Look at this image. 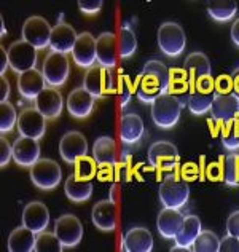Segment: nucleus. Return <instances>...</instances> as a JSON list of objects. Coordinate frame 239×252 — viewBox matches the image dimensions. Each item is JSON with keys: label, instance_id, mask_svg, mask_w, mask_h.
<instances>
[{"label": "nucleus", "instance_id": "2", "mask_svg": "<svg viewBox=\"0 0 239 252\" xmlns=\"http://www.w3.org/2000/svg\"><path fill=\"white\" fill-rule=\"evenodd\" d=\"M159 201L164 208L180 209L188 203L190 198V187L188 182H185L182 177H177V171L169 172L164 177V181L159 184L158 189Z\"/></svg>", "mask_w": 239, "mask_h": 252}, {"label": "nucleus", "instance_id": "4", "mask_svg": "<svg viewBox=\"0 0 239 252\" xmlns=\"http://www.w3.org/2000/svg\"><path fill=\"white\" fill-rule=\"evenodd\" d=\"M156 38H158L159 50H161L163 55L169 58L180 56L185 50V45H187L185 31L182 29L180 24H177L174 21H168L159 26Z\"/></svg>", "mask_w": 239, "mask_h": 252}, {"label": "nucleus", "instance_id": "34", "mask_svg": "<svg viewBox=\"0 0 239 252\" xmlns=\"http://www.w3.org/2000/svg\"><path fill=\"white\" fill-rule=\"evenodd\" d=\"M137 51V37L134 29L131 28L129 23H123L120 28V35H118V55L120 58H131Z\"/></svg>", "mask_w": 239, "mask_h": 252}, {"label": "nucleus", "instance_id": "14", "mask_svg": "<svg viewBox=\"0 0 239 252\" xmlns=\"http://www.w3.org/2000/svg\"><path fill=\"white\" fill-rule=\"evenodd\" d=\"M74 63L80 67L90 69L97 61V42L90 32H82L77 37L74 50H72Z\"/></svg>", "mask_w": 239, "mask_h": 252}, {"label": "nucleus", "instance_id": "53", "mask_svg": "<svg viewBox=\"0 0 239 252\" xmlns=\"http://www.w3.org/2000/svg\"><path fill=\"white\" fill-rule=\"evenodd\" d=\"M0 83H2V94H0V101L6 102V101H8V97H10V82L6 80L5 77H2Z\"/></svg>", "mask_w": 239, "mask_h": 252}, {"label": "nucleus", "instance_id": "45", "mask_svg": "<svg viewBox=\"0 0 239 252\" xmlns=\"http://www.w3.org/2000/svg\"><path fill=\"white\" fill-rule=\"evenodd\" d=\"M180 177L185 182H193L196 179H199V166L193 161H188L182 164L180 168Z\"/></svg>", "mask_w": 239, "mask_h": 252}, {"label": "nucleus", "instance_id": "8", "mask_svg": "<svg viewBox=\"0 0 239 252\" xmlns=\"http://www.w3.org/2000/svg\"><path fill=\"white\" fill-rule=\"evenodd\" d=\"M51 31L53 28L43 16H30L23 24L21 37L35 50H43L50 45Z\"/></svg>", "mask_w": 239, "mask_h": 252}, {"label": "nucleus", "instance_id": "12", "mask_svg": "<svg viewBox=\"0 0 239 252\" xmlns=\"http://www.w3.org/2000/svg\"><path fill=\"white\" fill-rule=\"evenodd\" d=\"M88 154V141L80 131H69L61 137L59 155L69 164H74L78 158Z\"/></svg>", "mask_w": 239, "mask_h": 252}, {"label": "nucleus", "instance_id": "36", "mask_svg": "<svg viewBox=\"0 0 239 252\" xmlns=\"http://www.w3.org/2000/svg\"><path fill=\"white\" fill-rule=\"evenodd\" d=\"M191 251L195 252H220V238L214 231L201 230V233L193 243Z\"/></svg>", "mask_w": 239, "mask_h": 252}, {"label": "nucleus", "instance_id": "21", "mask_svg": "<svg viewBox=\"0 0 239 252\" xmlns=\"http://www.w3.org/2000/svg\"><path fill=\"white\" fill-rule=\"evenodd\" d=\"M210 118L220 122V123H227L239 118V101L233 94H218L215 93L214 102H212L210 107Z\"/></svg>", "mask_w": 239, "mask_h": 252}, {"label": "nucleus", "instance_id": "26", "mask_svg": "<svg viewBox=\"0 0 239 252\" xmlns=\"http://www.w3.org/2000/svg\"><path fill=\"white\" fill-rule=\"evenodd\" d=\"M46 80L37 67L30 69L18 77V91L26 99H37V96L46 88Z\"/></svg>", "mask_w": 239, "mask_h": 252}, {"label": "nucleus", "instance_id": "28", "mask_svg": "<svg viewBox=\"0 0 239 252\" xmlns=\"http://www.w3.org/2000/svg\"><path fill=\"white\" fill-rule=\"evenodd\" d=\"M185 70L188 74V82H190V88L193 91L195 83L198 80H201L204 77L210 75V63L208 56L201 51H195L190 53V55L185 58Z\"/></svg>", "mask_w": 239, "mask_h": 252}, {"label": "nucleus", "instance_id": "17", "mask_svg": "<svg viewBox=\"0 0 239 252\" xmlns=\"http://www.w3.org/2000/svg\"><path fill=\"white\" fill-rule=\"evenodd\" d=\"M77 37H78V34L70 24L64 23V21H59L56 26H53L51 38H50V48L56 53L67 55V53H72V50H74Z\"/></svg>", "mask_w": 239, "mask_h": 252}, {"label": "nucleus", "instance_id": "30", "mask_svg": "<svg viewBox=\"0 0 239 252\" xmlns=\"http://www.w3.org/2000/svg\"><path fill=\"white\" fill-rule=\"evenodd\" d=\"M168 93L177 97L183 107H187L191 94L188 74L185 69H169V88Z\"/></svg>", "mask_w": 239, "mask_h": 252}, {"label": "nucleus", "instance_id": "7", "mask_svg": "<svg viewBox=\"0 0 239 252\" xmlns=\"http://www.w3.org/2000/svg\"><path fill=\"white\" fill-rule=\"evenodd\" d=\"M214 97H215L214 77L212 75L204 77L195 83V88L190 94V101L187 107L193 115H204L210 110Z\"/></svg>", "mask_w": 239, "mask_h": 252}, {"label": "nucleus", "instance_id": "18", "mask_svg": "<svg viewBox=\"0 0 239 252\" xmlns=\"http://www.w3.org/2000/svg\"><path fill=\"white\" fill-rule=\"evenodd\" d=\"M117 203L112 200H102L97 201L91 211V219L94 227L102 231H114L118 223L117 216Z\"/></svg>", "mask_w": 239, "mask_h": 252}, {"label": "nucleus", "instance_id": "23", "mask_svg": "<svg viewBox=\"0 0 239 252\" xmlns=\"http://www.w3.org/2000/svg\"><path fill=\"white\" fill-rule=\"evenodd\" d=\"M183 219L185 216L180 212V209H174V208L161 209L156 219V227L159 235L163 238H168V240H176L179 230H180L183 223Z\"/></svg>", "mask_w": 239, "mask_h": 252}, {"label": "nucleus", "instance_id": "44", "mask_svg": "<svg viewBox=\"0 0 239 252\" xmlns=\"http://www.w3.org/2000/svg\"><path fill=\"white\" fill-rule=\"evenodd\" d=\"M215 93H218V94H233V78H231V75L222 74L215 78Z\"/></svg>", "mask_w": 239, "mask_h": 252}, {"label": "nucleus", "instance_id": "11", "mask_svg": "<svg viewBox=\"0 0 239 252\" xmlns=\"http://www.w3.org/2000/svg\"><path fill=\"white\" fill-rule=\"evenodd\" d=\"M55 233L64 248H75L83 238V225L74 214H64L56 219Z\"/></svg>", "mask_w": 239, "mask_h": 252}, {"label": "nucleus", "instance_id": "51", "mask_svg": "<svg viewBox=\"0 0 239 252\" xmlns=\"http://www.w3.org/2000/svg\"><path fill=\"white\" fill-rule=\"evenodd\" d=\"M96 177L101 182H112V181H115V168L114 166H99Z\"/></svg>", "mask_w": 239, "mask_h": 252}, {"label": "nucleus", "instance_id": "9", "mask_svg": "<svg viewBox=\"0 0 239 252\" xmlns=\"http://www.w3.org/2000/svg\"><path fill=\"white\" fill-rule=\"evenodd\" d=\"M69 72H70L69 59L65 55H62V53L51 51L50 55L45 58L42 74L45 77L46 83L53 86V88L62 86L65 82H67Z\"/></svg>", "mask_w": 239, "mask_h": 252}, {"label": "nucleus", "instance_id": "46", "mask_svg": "<svg viewBox=\"0 0 239 252\" xmlns=\"http://www.w3.org/2000/svg\"><path fill=\"white\" fill-rule=\"evenodd\" d=\"M104 2L102 0H80L78 8L82 10L85 15H96L97 11H101Z\"/></svg>", "mask_w": 239, "mask_h": 252}, {"label": "nucleus", "instance_id": "42", "mask_svg": "<svg viewBox=\"0 0 239 252\" xmlns=\"http://www.w3.org/2000/svg\"><path fill=\"white\" fill-rule=\"evenodd\" d=\"M0 112H2V118H0V131L10 132L15 126H18V118H19V115L15 110V105L10 104L8 101L2 102V105H0Z\"/></svg>", "mask_w": 239, "mask_h": 252}, {"label": "nucleus", "instance_id": "54", "mask_svg": "<svg viewBox=\"0 0 239 252\" xmlns=\"http://www.w3.org/2000/svg\"><path fill=\"white\" fill-rule=\"evenodd\" d=\"M230 75L233 78V96L239 101V67H236Z\"/></svg>", "mask_w": 239, "mask_h": 252}, {"label": "nucleus", "instance_id": "48", "mask_svg": "<svg viewBox=\"0 0 239 252\" xmlns=\"http://www.w3.org/2000/svg\"><path fill=\"white\" fill-rule=\"evenodd\" d=\"M0 149H2V155H0V166L5 168L6 164L10 163V160H13V145H10V142L6 141L5 137L0 139Z\"/></svg>", "mask_w": 239, "mask_h": 252}, {"label": "nucleus", "instance_id": "13", "mask_svg": "<svg viewBox=\"0 0 239 252\" xmlns=\"http://www.w3.org/2000/svg\"><path fill=\"white\" fill-rule=\"evenodd\" d=\"M19 134L30 139H42L46 129V118L40 114L37 107L24 109L18 118Z\"/></svg>", "mask_w": 239, "mask_h": 252}, {"label": "nucleus", "instance_id": "20", "mask_svg": "<svg viewBox=\"0 0 239 252\" xmlns=\"http://www.w3.org/2000/svg\"><path fill=\"white\" fill-rule=\"evenodd\" d=\"M97 42V61L105 69H114L118 59V37L114 32H102L96 38Z\"/></svg>", "mask_w": 239, "mask_h": 252}, {"label": "nucleus", "instance_id": "15", "mask_svg": "<svg viewBox=\"0 0 239 252\" xmlns=\"http://www.w3.org/2000/svg\"><path fill=\"white\" fill-rule=\"evenodd\" d=\"M13 160L23 168L34 166L40 160V144L37 139L19 136L13 142Z\"/></svg>", "mask_w": 239, "mask_h": 252}, {"label": "nucleus", "instance_id": "47", "mask_svg": "<svg viewBox=\"0 0 239 252\" xmlns=\"http://www.w3.org/2000/svg\"><path fill=\"white\" fill-rule=\"evenodd\" d=\"M104 94L110 96V94H117V80L112 69H105L104 74Z\"/></svg>", "mask_w": 239, "mask_h": 252}, {"label": "nucleus", "instance_id": "33", "mask_svg": "<svg viewBox=\"0 0 239 252\" xmlns=\"http://www.w3.org/2000/svg\"><path fill=\"white\" fill-rule=\"evenodd\" d=\"M104 74L105 67L102 65H92L86 70L83 78V88L94 99H104Z\"/></svg>", "mask_w": 239, "mask_h": 252}, {"label": "nucleus", "instance_id": "19", "mask_svg": "<svg viewBox=\"0 0 239 252\" xmlns=\"http://www.w3.org/2000/svg\"><path fill=\"white\" fill-rule=\"evenodd\" d=\"M35 107L46 120H55L62 114L64 101L56 88H45L35 99Z\"/></svg>", "mask_w": 239, "mask_h": 252}, {"label": "nucleus", "instance_id": "52", "mask_svg": "<svg viewBox=\"0 0 239 252\" xmlns=\"http://www.w3.org/2000/svg\"><path fill=\"white\" fill-rule=\"evenodd\" d=\"M0 56H2V64H0V75H5L6 67L10 65V58H8V50H5L3 46L0 48Z\"/></svg>", "mask_w": 239, "mask_h": 252}, {"label": "nucleus", "instance_id": "16", "mask_svg": "<svg viewBox=\"0 0 239 252\" xmlns=\"http://www.w3.org/2000/svg\"><path fill=\"white\" fill-rule=\"evenodd\" d=\"M21 220L24 227L30 228L35 233H42L50 223V211L42 201H30L24 206Z\"/></svg>", "mask_w": 239, "mask_h": 252}, {"label": "nucleus", "instance_id": "57", "mask_svg": "<svg viewBox=\"0 0 239 252\" xmlns=\"http://www.w3.org/2000/svg\"><path fill=\"white\" fill-rule=\"evenodd\" d=\"M0 23H2V34H0V35H2V38H3L6 35V26H5V21H3V16L0 18Z\"/></svg>", "mask_w": 239, "mask_h": 252}, {"label": "nucleus", "instance_id": "5", "mask_svg": "<svg viewBox=\"0 0 239 252\" xmlns=\"http://www.w3.org/2000/svg\"><path fill=\"white\" fill-rule=\"evenodd\" d=\"M149 161L150 166L161 172H174L179 166V150L169 141H156L149 149Z\"/></svg>", "mask_w": 239, "mask_h": 252}, {"label": "nucleus", "instance_id": "31", "mask_svg": "<svg viewBox=\"0 0 239 252\" xmlns=\"http://www.w3.org/2000/svg\"><path fill=\"white\" fill-rule=\"evenodd\" d=\"M37 233L28 227H18L8 236V251L10 252H32L35 251Z\"/></svg>", "mask_w": 239, "mask_h": 252}, {"label": "nucleus", "instance_id": "3", "mask_svg": "<svg viewBox=\"0 0 239 252\" xmlns=\"http://www.w3.org/2000/svg\"><path fill=\"white\" fill-rule=\"evenodd\" d=\"M182 109L183 105L177 97L169 94V93H164L151 102V120L161 129L174 128L180 120Z\"/></svg>", "mask_w": 239, "mask_h": 252}, {"label": "nucleus", "instance_id": "55", "mask_svg": "<svg viewBox=\"0 0 239 252\" xmlns=\"http://www.w3.org/2000/svg\"><path fill=\"white\" fill-rule=\"evenodd\" d=\"M231 40L236 46H239V19H236L231 26Z\"/></svg>", "mask_w": 239, "mask_h": 252}, {"label": "nucleus", "instance_id": "43", "mask_svg": "<svg viewBox=\"0 0 239 252\" xmlns=\"http://www.w3.org/2000/svg\"><path fill=\"white\" fill-rule=\"evenodd\" d=\"M225 158H220L218 161H210L204 169L206 179H209L212 182H222L225 179Z\"/></svg>", "mask_w": 239, "mask_h": 252}, {"label": "nucleus", "instance_id": "25", "mask_svg": "<svg viewBox=\"0 0 239 252\" xmlns=\"http://www.w3.org/2000/svg\"><path fill=\"white\" fill-rule=\"evenodd\" d=\"M92 158L96 160L97 166H117L118 154H117V142L110 136L97 137L92 144Z\"/></svg>", "mask_w": 239, "mask_h": 252}, {"label": "nucleus", "instance_id": "29", "mask_svg": "<svg viewBox=\"0 0 239 252\" xmlns=\"http://www.w3.org/2000/svg\"><path fill=\"white\" fill-rule=\"evenodd\" d=\"M145 126L142 118L137 114H126L121 117V125H120V139L126 145L137 144L144 137Z\"/></svg>", "mask_w": 239, "mask_h": 252}, {"label": "nucleus", "instance_id": "39", "mask_svg": "<svg viewBox=\"0 0 239 252\" xmlns=\"http://www.w3.org/2000/svg\"><path fill=\"white\" fill-rule=\"evenodd\" d=\"M64 249L62 243L59 241L56 233H46L42 231L37 236L35 241V251L37 252H61Z\"/></svg>", "mask_w": 239, "mask_h": 252}, {"label": "nucleus", "instance_id": "49", "mask_svg": "<svg viewBox=\"0 0 239 252\" xmlns=\"http://www.w3.org/2000/svg\"><path fill=\"white\" fill-rule=\"evenodd\" d=\"M227 233L239 238V209L233 211L227 219Z\"/></svg>", "mask_w": 239, "mask_h": 252}, {"label": "nucleus", "instance_id": "27", "mask_svg": "<svg viewBox=\"0 0 239 252\" xmlns=\"http://www.w3.org/2000/svg\"><path fill=\"white\" fill-rule=\"evenodd\" d=\"M199 233H201V220L198 216H185L182 227L176 236V248L171 251H191Z\"/></svg>", "mask_w": 239, "mask_h": 252}, {"label": "nucleus", "instance_id": "40", "mask_svg": "<svg viewBox=\"0 0 239 252\" xmlns=\"http://www.w3.org/2000/svg\"><path fill=\"white\" fill-rule=\"evenodd\" d=\"M225 179L230 187H239V155L231 154L225 158Z\"/></svg>", "mask_w": 239, "mask_h": 252}, {"label": "nucleus", "instance_id": "1", "mask_svg": "<svg viewBox=\"0 0 239 252\" xmlns=\"http://www.w3.org/2000/svg\"><path fill=\"white\" fill-rule=\"evenodd\" d=\"M169 88V69L166 64L151 59L147 61L134 82L137 97L145 104H151L158 96L168 93Z\"/></svg>", "mask_w": 239, "mask_h": 252}, {"label": "nucleus", "instance_id": "6", "mask_svg": "<svg viewBox=\"0 0 239 252\" xmlns=\"http://www.w3.org/2000/svg\"><path fill=\"white\" fill-rule=\"evenodd\" d=\"M62 169L61 166L50 158H40L30 166V181L40 190H53L61 184Z\"/></svg>", "mask_w": 239, "mask_h": 252}, {"label": "nucleus", "instance_id": "37", "mask_svg": "<svg viewBox=\"0 0 239 252\" xmlns=\"http://www.w3.org/2000/svg\"><path fill=\"white\" fill-rule=\"evenodd\" d=\"M220 139L223 147L228 150H236L239 149V118L235 120L222 123L220 126Z\"/></svg>", "mask_w": 239, "mask_h": 252}, {"label": "nucleus", "instance_id": "41", "mask_svg": "<svg viewBox=\"0 0 239 252\" xmlns=\"http://www.w3.org/2000/svg\"><path fill=\"white\" fill-rule=\"evenodd\" d=\"M132 93H136V90H134V85L131 83V78L120 70L118 78H117V94L120 97V105H121V107L129 104Z\"/></svg>", "mask_w": 239, "mask_h": 252}, {"label": "nucleus", "instance_id": "35", "mask_svg": "<svg viewBox=\"0 0 239 252\" xmlns=\"http://www.w3.org/2000/svg\"><path fill=\"white\" fill-rule=\"evenodd\" d=\"M208 13L214 21L227 23L236 16L238 3L236 2H209L208 3Z\"/></svg>", "mask_w": 239, "mask_h": 252}, {"label": "nucleus", "instance_id": "22", "mask_svg": "<svg viewBox=\"0 0 239 252\" xmlns=\"http://www.w3.org/2000/svg\"><path fill=\"white\" fill-rule=\"evenodd\" d=\"M65 105H67L69 114L74 118H86L91 115L92 109H94V97L85 88H75L69 93Z\"/></svg>", "mask_w": 239, "mask_h": 252}, {"label": "nucleus", "instance_id": "38", "mask_svg": "<svg viewBox=\"0 0 239 252\" xmlns=\"http://www.w3.org/2000/svg\"><path fill=\"white\" fill-rule=\"evenodd\" d=\"M74 174L80 181H92L97 176V163L94 158H91L88 155H85L74 163Z\"/></svg>", "mask_w": 239, "mask_h": 252}, {"label": "nucleus", "instance_id": "10", "mask_svg": "<svg viewBox=\"0 0 239 252\" xmlns=\"http://www.w3.org/2000/svg\"><path fill=\"white\" fill-rule=\"evenodd\" d=\"M8 58L10 67L18 74H24L30 69H35L37 65V50L23 38L10 45Z\"/></svg>", "mask_w": 239, "mask_h": 252}, {"label": "nucleus", "instance_id": "24", "mask_svg": "<svg viewBox=\"0 0 239 252\" xmlns=\"http://www.w3.org/2000/svg\"><path fill=\"white\" fill-rule=\"evenodd\" d=\"M123 251L126 252H150L153 249V235L145 227H134L123 236Z\"/></svg>", "mask_w": 239, "mask_h": 252}, {"label": "nucleus", "instance_id": "56", "mask_svg": "<svg viewBox=\"0 0 239 252\" xmlns=\"http://www.w3.org/2000/svg\"><path fill=\"white\" fill-rule=\"evenodd\" d=\"M109 200H112L114 203H117V182L110 187V198H109Z\"/></svg>", "mask_w": 239, "mask_h": 252}, {"label": "nucleus", "instance_id": "32", "mask_svg": "<svg viewBox=\"0 0 239 252\" xmlns=\"http://www.w3.org/2000/svg\"><path fill=\"white\" fill-rule=\"evenodd\" d=\"M65 196L74 203H83L88 201L92 195V184L91 181H80L75 177V174H70L65 179L64 184Z\"/></svg>", "mask_w": 239, "mask_h": 252}, {"label": "nucleus", "instance_id": "50", "mask_svg": "<svg viewBox=\"0 0 239 252\" xmlns=\"http://www.w3.org/2000/svg\"><path fill=\"white\" fill-rule=\"evenodd\" d=\"M220 252H239V238L227 233V236L220 240Z\"/></svg>", "mask_w": 239, "mask_h": 252}]
</instances>
